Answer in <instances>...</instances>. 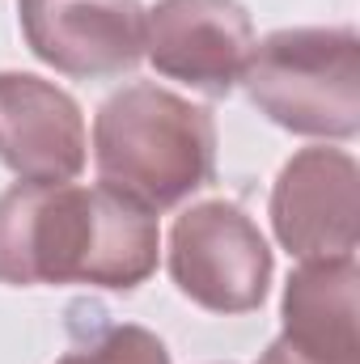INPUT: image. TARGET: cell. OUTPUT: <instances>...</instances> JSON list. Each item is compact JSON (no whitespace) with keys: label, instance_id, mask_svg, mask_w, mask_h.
Here are the masks:
<instances>
[{"label":"cell","instance_id":"obj_2","mask_svg":"<svg viewBox=\"0 0 360 364\" xmlns=\"http://www.w3.org/2000/svg\"><path fill=\"white\" fill-rule=\"evenodd\" d=\"M93 166L149 212L179 208L216 174V119L153 81L123 85L93 114Z\"/></svg>","mask_w":360,"mask_h":364},{"label":"cell","instance_id":"obj_8","mask_svg":"<svg viewBox=\"0 0 360 364\" xmlns=\"http://www.w3.org/2000/svg\"><path fill=\"white\" fill-rule=\"evenodd\" d=\"M0 166L21 182H73L85 170L77 97L34 73H0Z\"/></svg>","mask_w":360,"mask_h":364},{"label":"cell","instance_id":"obj_9","mask_svg":"<svg viewBox=\"0 0 360 364\" xmlns=\"http://www.w3.org/2000/svg\"><path fill=\"white\" fill-rule=\"evenodd\" d=\"M356 255L305 259L284 284L280 343L318 364H360L356 343Z\"/></svg>","mask_w":360,"mask_h":364},{"label":"cell","instance_id":"obj_5","mask_svg":"<svg viewBox=\"0 0 360 364\" xmlns=\"http://www.w3.org/2000/svg\"><path fill=\"white\" fill-rule=\"evenodd\" d=\"M255 43L242 0H157L144 9L149 64L203 97H229L242 85Z\"/></svg>","mask_w":360,"mask_h":364},{"label":"cell","instance_id":"obj_11","mask_svg":"<svg viewBox=\"0 0 360 364\" xmlns=\"http://www.w3.org/2000/svg\"><path fill=\"white\" fill-rule=\"evenodd\" d=\"M259 364H318V360H305V356H297L288 343H280V339H275L268 352H263V360H259Z\"/></svg>","mask_w":360,"mask_h":364},{"label":"cell","instance_id":"obj_1","mask_svg":"<svg viewBox=\"0 0 360 364\" xmlns=\"http://www.w3.org/2000/svg\"><path fill=\"white\" fill-rule=\"evenodd\" d=\"M157 212L110 186L17 182L0 195V284L132 292L157 272Z\"/></svg>","mask_w":360,"mask_h":364},{"label":"cell","instance_id":"obj_6","mask_svg":"<svg viewBox=\"0 0 360 364\" xmlns=\"http://www.w3.org/2000/svg\"><path fill=\"white\" fill-rule=\"evenodd\" d=\"M271 229L292 259L356 255L360 237V166L344 149H301L284 161L271 186Z\"/></svg>","mask_w":360,"mask_h":364},{"label":"cell","instance_id":"obj_7","mask_svg":"<svg viewBox=\"0 0 360 364\" xmlns=\"http://www.w3.org/2000/svg\"><path fill=\"white\" fill-rule=\"evenodd\" d=\"M21 38L73 81H110L144 60L140 0H17Z\"/></svg>","mask_w":360,"mask_h":364},{"label":"cell","instance_id":"obj_4","mask_svg":"<svg viewBox=\"0 0 360 364\" xmlns=\"http://www.w3.org/2000/svg\"><path fill=\"white\" fill-rule=\"evenodd\" d=\"M271 246L229 199L191 203L170 229V279L208 314H250L268 301Z\"/></svg>","mask_w":360,"mask_h":364},{"label":"cell","instance_id":"obj_10","mask_svg":"<svg viewBox=\"0 0 360 364\" xmlns=\"http://www.w3.org/2000/svg\"><path fill=\"white\" fill-rule=\"evenodd\" d=\"M73 322V348L55 364H170L166 343L136 322Z\"/></svg>","mask_w":360,"mask_h":364},{"label":"cell","instance_id":"obj_3","mask_svg":"<svg viewBox=\"0 0 360 364\" xmlns=\"http://www.w3.org/2000/svg\"><path fill=\"white\" fill-rule=\"evenodd\" d=\"M242 85L259 114L292 136L360 132V38L352 26H292L255 43Z\"/></svg>","mask_w":360,"mask_h":364}]
</instances>
